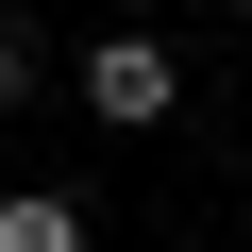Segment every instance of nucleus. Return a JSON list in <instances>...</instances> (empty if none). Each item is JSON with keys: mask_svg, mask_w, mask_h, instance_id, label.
Here are the masks:
<instances>
[{"mask_svg": "<svg viewBox=\"0 0 252 252\" xmlns=\"http://www.w3.org/2000/svg\"><path fill=\"white\" fill-rule=\"evenodd\" d=\"M84 118H101V135L185 118V51H168V34H84Z\"/></svg>", "mask_w": 252, "mask_h": 252, "instance_id": "f257e3e1", "label": "nucleus"}, {"mask_svg": "<svg viewBox=\"0 0 252 252\" xmlns=\"http://www.w3.org/2000/svg\"><path fill=\"white\" fill-rule=\"evenodd\" d=\"M0 252H84V202L67 185H17V202H0Z\"/></svg>", "mask_w": 252, "mask_h": 252, "instance_id": "f03ea898", "label": "nucleus"}, {"mask_svg": "<svg viewBox=\"0 0 252 252\" xmlns=\"http://www.w3.org/2000/svg\"><path fill=\"white\" fill-rule=\"evenodd\" d=\"M34 67H51V51H34V17H17V0H0V118L34 101Z\"/></svg>", "mask_w": 252, "mask_h": 252, "instance_id": "7ed1b4c3", "label": "nucleus"}, {"mask_svg": "<svg viewBox=\"0 0 252 252\" xmlns=\"http://www.w3.org/2000/svg\"><path fill=\"white\" fill-rule=\"evenodd\" d=\"M235 17H252V0H235Z\"/></svg>", "mask_w": 252, "mask_h": 252, "instance_id": "20e7f679", "label": "nucleus"}, {"mask_svg": "<svg viewBox=\"0 0 252 252\" xmlns=\"http://www.w3.org/2000/svg\"><path fill=\"white\" fill-rule=\"evenodd\" d=\"M185 252H202V235H185Z\"/></svg>", "mask_w": 252, "mask_h": 252, "instance_id": "39448f33", "label": "nucleus"}]
</instances>
